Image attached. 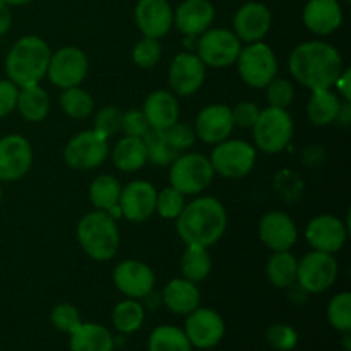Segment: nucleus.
<instances>
[{"label":"nucleus","mask_w":351,"mask_h":351,"mask_svg":"<svg viewBox=\"0 0 351 351\" xmlns=\"http://www.w3.org/2000/svg\"><path fill=\"white\" fill-rule=\"evenodd\" d=\"M33 147L26 137L9 134L0 139V182H16L29 171Z\"/></svg>","instance_id":"nucleus-13"},{"label":"nucleus","mask_w":351,"mask_h":351,"mask_svg":"<svg viewBox=\"0 0 351 351\" xmlns=\"http://www.w3.org/2000/svg\"><path fill=\"white\" fill-rule=\"evenodd\" d=\"M336 89H338L339 95L345 98V101H351V72L350 69H343V72L339 74V77L335 82Z\"/></svg>","instance_id":"nucleus-49"},{"label":"nucleus","mask_w":351,"mask_h":351,"mask_svg":"<svg viewBox=\"0 0 351 351\" xmlns=\"http://www.w3.org/2000/svg\"><path fill=\"white\" fill-rule=\"evenodd\" d=\"M239 74L250 88L264 89L278 74V58L273 48L263 41L249 43L242 48L237 58Z\"/></svg>","instance_id":"nucleus-7"},{"label":"nucleus","mask_w":351,"mask_h":351,"mask_svg":"<svg viewBox=\"0 0 351 351\" xmlns=\"http://www.w3.org/2000/svg\"><path fill=\"white\" fill-rule=\"evenodd\" d=\"M291 75L302 86L314 91L335 88L336 79L343 72V58L338 48L321 40L300 43L288 58Z\"/></svg>","instance_id":"nucleus-1"},{"label":"nucleus","mask_w":351,"mask_h":351,"mask_svg":"<svg viewBox=\"0 0 351 351\" xmlns=\"http://www.w3.org/2000/svg\"><path fill=\"white\" fill-rule=\"evenodd\" d=\"M122 115L123 113L120 112L117 106L108 105V106H103L95 117V129L98 134H101L103 137H112L115 136L117 132L120 130L122 127Z\"/></svg>","instance_id":"nucleus-42"},{"label":"nucleus","mask_w":351,"mask_h":351,"mask_svg":"<svg viewBox=\"0 0 351 351\" xmlns=\"http://www.w3.org/2000/svg\"><path fill=\"white\" fill-rule=\"evenodd\" d=\"M112 321L117 331L123 332V335L139 331L144 322V307L134 298L120 302L113 308Z\"/></svg>","instance_id":"nucleus-36"},{"label":"nucleus","mask_w":351,"mask_h":351,"mask_svg":"<svg viewBox=\"0 0 351 351\" xmlns=\"http://www.w3.org/2000/svg\"><path fill=\"white\" fill-rule=\"evenodd\" d=\"M158 191L146 180H134L122 187L119 206L122 216L132 223H143L154 215Z\"/></svg>","instance_id":"nucleus-17"},{"label":"nucleus","mask_w":351,"mask_h":351,"mask_svg":"<svg viewBox=\"0 0 351 351\" xmlns=\"http://www.w3.org/2000/svg\"><path fill=\"white\" fill-rule=\"evenodd\" d=\"M108 156V139L96 130L75 134L64 147V160L74 170L98 168Z\"/></svg>","instance_id":"nucleus-11"},{"label":"nucleus","mask_w":351,"mask_h":351,"mask_svg":"<svg viewBox=\"0 0 351 351\" xmlns=\"http://www.w3.org/2000/svg\"><path fill=\"white\" fill-rule=\"evenodd\" d=\"M338 261L332 254L312 250L298 261V287L307 293H322L329 290L338 280Z\"/></svg>","instance_id":"nucleus-9"},{"label":"nucleus","mask_w":351,"mask_h":351,"mask_svg":"<svg viewBox=\"0 0 351 351\" xmlns=\"http://www.w3.org/2000/svg\"><path fill=\"white\" fill-rule=\"evenodd\" d=\"M259 237L264 245L273 252L290 250L298 239L297 225L287 213L269 211L261 218Z\"/></svg>","instance_id":"nucleus-20"},{"label":"nucleus","mask_w":351,"mask_h":351,"mask_svg":"<svg viewBox=\"0 0 351 351\" xmlns=\"http://www.w3.org/2000/svg\"><path fill=\"white\" fill-rule=\"evenodd\" d=\"M206 79V65L197 55L178 53L168 69V82L175 95L192 96L201 89Z\"/></svg>","instance_id":"nucleus-16"},{"label":"nucleus","mask_w":351,"mask_h":351,"mask_svg":"<svg viewBox=\"0 0 351 351\" xmlns=\"http://www.w3.org/2000/svg\"><path fill=\"white\" fill-rule=\"evenodd\" d=\"M338 122H341L343 125H348L350 120H351V106H350V101H345L341 103V108H339V113H338Z\"/></svg>","instance_id":"nucleus-51"},{"label":"nucleus","mask_w":351,"mask_h":351,"mask_svg":"<svg viewBox=\"0 0 351 351\" xmlns=\"http://www.w3.org/2000/svg\"><path fill=\"white\" fill-rule=\"evenodd\" d=\"M297 257L290 250H280L267 261L266 274L276 288H290L297 281Z\"/></svg>","instance_id":"nucleus-31"},{"label":"nucleus","mask_w":351,"mask_h":351,"mask_svg":"<svg viewBox=\"0 0 351 351\" xmlns=\"http://www.w3.org/2000/svg\"><path fill=\"white\" fill-rule=\"evenodd\" d=\"M163 302L173 314L187 315L201 305V291L197 285L185 278H177L167 283L163 290Z\"/></svg>","instance_id":"nucleus-26"},{"label":"nucleus","mask_w":351,"mask_h":351,"mask_svg":"<svg viewBox=\"0 0 351 351\" xmlns=\"http://www.w3.org/2000/svg\"><path fill=\"white\" fill-rule=\"evenodd\" d=\"M77 242L91 259L99 263L113 259L120 247L117 221L106 211L88 213L77 223Z\"/></svg>","instance_id":"nucleus-4"},{"label":"nucleus","mask_w":351,"mask_h":351,"mask_svg":"<svg viewBox=\"0 0 351 351\" xmlns=\"http://www.w3.org/2000/svg\"><path fill=\"white\" fill-rule=\"evenodd\" d=\"M149 351H192L187 335L175 326H160L149 336Z\"/></svg>","instance_id":"nucleus-35"},{"label":"nucleus","mask_w":351,"mask_h":351,"mask_svg":"<svg viewBox=\"0 0 351 351\" xmlns=\"http://www.w3.org/2000/svg\"><path fill=\"white\" fill-rule=\"evenodd\" d=\"M233 27L240 41L256 43L263 41L271 29V12L264 3L247 2L237 10Z\"/></svg>","instance_id":"nucleus-21"},{"label":"nucleus","mask_w":351,"mask_h":351,"mask_svg":"<svg viewBox=\"0 0 351 351\" xmlns=\"http://www.w3.org/2000/svg\"><path fill=\"white\" fill-rule=\"evenodd\" d=\"M0 202H2V187H0Z\"/></svg>","instance_id":"nucleus-53"},{"label":"nucleus","mask_w":351,"mask_h":351,"mask_svg":"<svg viewBox=\"0 0 351 351\" xmlns=\"http://www.w3.org/2000/svg\"><path fill=\"white\" fill-rule=\"evenodd\" d=\"M167 139L170 141L171 146L180 153V151L189 149V147L194 146L195 143V132L194 127L187 125V123H178L175 122L173 125L168 127L167 130H163Z\"/></svg>","instance_id":"nucleus-46"},{"label":"nucleus","mask_w":351,"mask_h":351,"mask_svg":"<svg viewBox=\"0 0 351 351\" xmlns=\"http://www.w3.org/2000/svg\"><path fill=\"white\" fill-rule=\"evenodd\" d=\"M50 321L51 324L55 326V329L71 335V332L81 324V314H79V311L74 305L58 304L51 308Z\"/></svg>","instance_id":"nucleus-43"},{"label":"nucleus","mask_w":351,"mask_h":351,"mask_svg":"<svg viewBox=\"0 0 351 351\" xmlns=\"http://www.w3.org/2000/svg\"><path fill=\"white\" fill-rule=\"evenodd\" d=\"M161 48L160 40H154V38H146L137 41L136 47L132 50V60L137 67L141 69H153L154 65L160 62L161 58Z\"/></svg>","instance_id":"nucleus-40"},{"label":"nucleus","mask_w":351,"mask_h":351,"mask_svg":"<svg viewBox=\"0 0 351 351\" xmlns=\"http://www.w3.org/2000/svg\"><path fill=\"white\" fill-rule=\"evenodd\" d=\"M112 335L99 324H79L71 332V351H113Z\"/></svg>","instance_id":"nucleus-29"},{"label":"nucleus","mask_w":351,"mask_h":351,"mask_svg":"<svg viewBox=\"0 0 351 351\" xmlns=\"http://www.w3.org/2000/svg\"><path fill=\"white\" fill-rule=\"evenodd\" d=\"M305 239L314 250L336 254L345 247L348 226L332 215H319L305 228Z\"/></svg>","instance_id":"nucleus-14"},{"label":"nucleus","mask_w":351,"mask_h":351,"mask_svg":"<svg viewBox=\"0 0 351 351\" xmlns=\"http://www.w3.org/2000/svg\"><path fill=\"white\" fill-rule=\"evenodd\" d=\"M293 120L287 110L267 106L259 112V117L252 127V136L261 151L276 154L288 147L293 137Z\"/></svg>","instance_id":"nucleus-5"},{"label":"nucleus","mask_w":351,"mask_h":351,"mask_svg":"<svg viewBox=\"0 0 351 351\" xmlns=\"http://www.w3.org/2000/svg\"><path fill=\"white\" fill-rule=\"evenodd\" d=\"M256 147L242 139H225L213 149L211 167L225 178H243L256 165Z\"/></svg>","instance_id":"nucleus-8"},{"label":"nucleus","mask_w":351,"mask_h":351,"mask_svg":"<svg viewBox=\"0 0 351 351\" xmlns=\"http://www.w3.org/2000/svg\"><path fill=\"white\" fill-rule=\"evenodd\" d=\"M89 71L88 55L77 47L58 48L51 53L47 75L51 84L60 89L81 86Z\"/></svg>","instance_id":"nucleus-12"},{"label":"nucleus","mask_w":351,"mask_h":351,"mask_svg":"<svg viewBox=\"0 0 351 351\" xmlns=\"http://www.w3.org/2000/svg\"><path fill=\"white\" fill-rule=\"evenodd\" d=\"M184 332L187 335L192 346L209 350L218 345L225 335V322L221 315L213 308L197 307L187 314Z\"/></svg>","instance_id":"nucleus-15"},{"label":"nucleus","mask_w":351,"mask_h":351,"mask_svg":"<svg viewBox=\"0 0 351 351\" xmlns=\"http://www.w3.org/2000/svg\"><path fill=\"white\" fill-rule=\"evenodd\" d=\"M2 2H5L7 5H27V3H31L33 0H2Z\"/></svg>","instance_id":"nucleus-52"},{"label":"nucleus","mask_w":351,"mask_h":351,"mask_svg":"<svg viewBox=\"0 0 351 351\" xmlns=\"http://www.w3.org/2000/svg\"><path fill=\"white\" fill-rule=\"evenodd\" d=\"M240 50L242 41L233 31L225 27H209L201 34L197 43V57L204 62L206 67L213 69H225L235 64Z\"/></svg>","instance_id":"nucleus-10"},{"label":"nucleus","mask_w":351,"mask_h":351,"mask_svg":"<svg viewBox=\"0 0 351 351\" xmlns=\"http://www.w3.org/2000/svg\"><path fill=\"white\" fill-rule=\"evenodd\" d=\"M17 95H19V88L12 81L9 79L0 81V119L16 110Z\"/></svg>","instance_id":"nucleus-48"},{"label":"nucleus","mask_w":351,"mask_h":351,"mask_svg":"<svg viewBox=\"0 0 351 351\" xmlns=\"http://www.w3.org/2000/svg\"><path fill=\"white\" fill-rule=\"evenodd\" d=\"M143 113L146 115L151 129L167 130L178 120L180 108H178V101L173 93L158 89V91L149 93L144 99Z\"/></svg>","instance_id":"nucleus-25"},{"label":"nucleus","mask_w":351,"mask_h":351,"mask_svg":"<svg viewBox=\"0 0 351 351\" xmlns=\"http://www.w3.org/2000/svg\"><path fill=\"white\" fill-rule=\"evenodd\" d=\"M304 24L311 33L328 36L343 24V10L338 0H308L304 9Z\"/></svg>","instance_id":"nucleus-24"},{"label":"nucleus","mask_w":351,"mask_h":351,"mask_svg":"<svg viewBox=\"0 0 351 351\" xmlns=\"http://www.w3.org/2000/svg\"><path fill=\"white\" fill-rule=\"evenodd\" d=\"M339 108H341L339 95L332 93L331 89L314 91V95H312L311 101L307 105V115L314 125L324 127L336 122Z\"/></svg>","instance_id":"nucleus-30"},{"label":"nucleus","mask_w":351,"mask_h":351,"mask_svg":"<svg viewBox=\"0 0 351 351\" xmlns=\"http://www.w3.org/2000/svg\"><path fill=\"white\" fill-rule=\"evenodd\" d=\"M120 130L125 136L141 137L143 139L151 130V125L146 120V115L143 113V110H127L122 115V127H120Z\"/></svg>","instance_id":"nucleus-45"},{"label":"nucleus","mask_w":351,"mask_h":351,"mask_svg":"<svg viewBox=\"0 0 351 351\" xmlns=\"http://www.w3.org/2000/svg\"><path fill=\"white\" fill-rule=\"evenodd\" d=\"M134 16L137 27L146 38L160 40L173 26V10L168 0H139Z\"/></svg>","instance_id":"nucleus-19"},{"label":"nucleus","mask_w":351,"mask_h":351,"mask_svg":"<svg viewBox=\"0 0 351 351\" xmlns=\"http://www.w3.org/2000/svg\"><path fill=\"white\" fill-rule=\"evenodd\" d=\"M113 285L129 298H146L154 288V273L141 261H123L113 269Z\"/></svg>","instance_id":"nucleus-18"},{"label":"nucleus","mask_w":351,"mask_h":351,"mask_svg":"<svg viewBox=\"0 0 351 351\" xmlns=\"http://www.w3.org/2000/svg\"><path fill=\"white\" fill-rule=\"evenodd\" d=\"M185 195L180 191L170 187H165L163 191L158 192L156 195V209L154 213L163 219H177L185 208Z\"/></svg>","instance_id":"nucleus-39"},{"label":"nucleus","mask_w":351,"mask_h":351,"mask_svg":"<svg viewBox=\"0 0 351 351\" xmlns=\"http://www.w3.org/2000/svg\"><path fill=\"white\" fill-rule=\"evenodd\" d=\"M213 269V261L206 247L199 245H187L180 259V271L182 278L199 283L204 281L209 276Z\"/></svg>","instance_id":"nucleus-32"},{"label":"nucleus","mask_w":351,"mask_h":351,"mask_svg":"<svg viewBox=\"0 0 351 351\" xmlns=\"http://www.w3.org/2000/svg\"><path fill=\"white\" fill-rule=\"evenodd\" d=\"M215 170L209 158L199 153L178 154L170 165V184L184 195L201 194L211 185Z\"/></svg>","instance_id":"nucleus-6"},{"label":"nucleus","mask_w":351,"mask_h":351,"mask_svg":"<svg viewBox=\"0 0 351 351\" xmlns=\"http://www.w3.org/2000/svg\"><path fill=\"white\" fill-rule=\"evenodd\" d=\"M16 110L27 122H41L50 113V96L40 84L19 88Z\"/></svg>","instance_id":"nucleus-27"},{"label":"nucleus","mask_w":351,"mask_h":351,"mask_svg":"<svg viewBox=\"0 0 351 351\" xmlns=\"http://www.w3.org/2000/svg\"><path fill=\"white\" fill-rule=\"evenodd\" d=\"M346 2H350V0H346Z\"/></svg>","instance_id":"nucleus-54"},{"label":"nucleus","mask_w":351,"mask_h":351,"mask_svg":"<svg viewBox=\"0 0 351 351\" xmlns=\"http://www.w3.org/2000/svg\"><path fill=\"white\" fill-rule=\"evenodd\" d=\"M50 47L40 36H24L12 45L5 58V72L9 81L17 88L40 84L47 75L50 64Z\"/></svg>","instance_id":"nucleus-3"},{"label":"nucleus","mask_w":351,"mask_h":351,"mask_svg":"<svg viewBox=\"0 0 351 351\" xmlns=\"http://www.w3.org/2000/svg\"><path fill=\"white\" fill-rule=\"evenodd\" d=\"M120 192H122V185H120L119 178H115L113 175H99L89 187V199L96 209L108 211L112 206L119 204Z\"/></svg>","instance_id":"nucleus-34"},{"label":"nucleus","mask_w":351,"mask_h":351,"mask_svg":"<svg viewBox=\"0 0 351 351\" xmlns=\"http://www.w3.org/2000/svg\"><path fill=\"white\" fill-rule=\"evenodd\" d=\"M215 21V7L209 0H184L173 12V24L185 36L208 31Z\"/></svg>","instance_id":"nucleus-23"},{"label":"nucleus","mask_w":351,"mask_h":351,"mask_svg":"<svg viewBox=\"0 0 351 351\" xmlns=\"http://www.w3.org/2000/svg\"><path fill=\"white\" fill-rule=\"evenodd\" d=\"M10 24H12V14H10L9 5L0 0V36H3L10 29Z\"/></svg>","instance_id":"nucleus-50"},{"label":"nucleus","mask_w":351,"mask_h":351,"mask_svg":"<svg viewBox=\"0 0 351 351\" xmlns=\"http://www.w3.org/2000/svg\"><path fill=\"white\" fill-rule=\"evenodd\" d=\"M232 108L226 105H209L199 112L195 119V137L208 144H218L228 139L233 132Z\"/></svg>","instance_id":"nucleus-22"},{"label":"nucleus","mask_w":351,"mask_h":351,"mask_svg":"<svg viewBox=\"0 0 351 351\" xmlns=\"http://www.w3.org/2000/svg\"><path fill=\"white\" fill-rule=\"evenodd\" d=\"M328 319L335 329L341 332L351 331V295L348 291L332 297L328 307Z\"/></svg>","instance_id":"nucleus-38"},{"label":"nucleus","mask_w":351,"mask_h":351,"mask_svg":"<svg viewBox=\"0 0 351 351\" xmlns=\"http://www.w3.org/2000/svg\"><path fill=\"white\" fill-rule=\"evenodd\" d=\"M143 139L144 144H146L147 160L153 165H156V167H168V165L173 163L175 158L180 154L173 146H171L163 130L151 129Z\"/></svg>","instance_id":"nucleus-37"},{"label":"nucleus","mask_w":351,"mask_h":351,"mask_svg":"<svg viewBox=\"0 0 351 351\" xmlns=\"http://www.w3.org/2000/svg\"><path fill=\"white\" fill-rule=\"evenodd\" d=\"M58 103H60L62 112L74 120L88 119V117H91L93 110H95V99L81 86L62 89L60 96H58Z\"/></svg>","instance_id":"nucleus-33"},{"label":"nucleus","mask_w":351,"mask_h":351,"mask_svg":"<svg viewBox=\"0 0 351 351\" xmlns=\"http://www.w3.org/2000/svg\"><path fill=\"white\" fill-rule=\"evenodd\" d=\"M259 112L261 110L257 108L256 103H250V101L239 103V105H235L232 108L233 123H235L237 127H242V129H252L257 117H259Z\"/></svg>","instance_id":"nucleus-47"},{"label":"nucleus","mask_w":351,"mask_h":351,"mask_svg":"<svg viewBox=\"0 0 351 351\" xmlns=\"http://www.w3.org/2000/svg\"><path fill=\"white\" fill-rule=\"evenodd\" d=\"M178 237L185 245H199L209 249L218 243L228 226L226 209L216 197H197L187 202L177 219Z\"/></svg>","instance_id":"nucleus-2"},{"label":"nucleus","mask_w":351,"mask_h":351,"mask_svg":"<svg viewBox=\"0 0 351 351\" xmlns=\"http://www.w3.org/2000/svg\"><path fill=\"white\" fill-rule=\"evenodd\" d=\"M112 160L115 168H119L120 171H125V173L141 170L147 161L144 139H141V137L123 136L117 143V146L113 147Z\"/></svg>","instance_id":"nucleus-28"},{"label":"nucleus","mask_w":351,"mask_h":351,"mask_svg":"<svg viewBox=\"0 0 351 351\" xmlns=\"http://www.w3.org/2000/svg\"><path fill=\"white\" fill-rule=\"evenodd\" d=\"M264 89H266L267 103H269V106H274V108L287 110L295 99L293 84L288 79L274 77Z\"/></svg>","instance_id":"nucleus-41"},{"label":"nucleus","mask_w":351,"mask_h":351,"mask_svg":"<svg viewBox=\"0 0 351 351\" xmlns=\"http://www.w3.org/2000/svg\"><path fill=\"white\" fill-rule=\"evenodd\" d=\"M267 343L278 351H290L297 346L298 335L291 326L273 324L266 332Z\"/></svg>","instance_id":"nucleus-44"}]
</instances>
